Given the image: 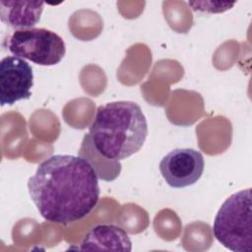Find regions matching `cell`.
<instances>
[{
    "instance_id": "cell-1",
    "label": "cell",
    "mask_w": 252,
    "mask_h": 252,
    "mask_svg": "<svg viewBox=\"0 0 252 252\" xmlns=\"http://www.w3.org/2000/svg\"><path fill=\"white\" fill-rule=\"evenodd\" d=\"M28 189L40 216L60 224L87 217L99 200L98 177L91 163L80 156L53 155L29 178Z\"/></svg>"
},
{
    "instance_id": "cell-2",
    "label": "cell",
    "mask_w": 252,
    "mask_h": 252,
    "mask_svg": "<svg viewBox=\"0 0 252 252\" xmlns=\"http://www.w3.org/2000/svg\"><path fill=\"white\" fill-rule=\"evenodd\" d=\"M88 133L103 157L121 160L136 154L144 146L148 122L138 103L112 101L97 107Z\"/></svg>"
},
{
    "instance_id": "cell-3",
    "label": "cell",
    "mask_w": 252,
    "mask_h": 252,
    "mask_svg": "<svg viewBox=\"0 0 252 252\" xmlns=\"http://www.w3.org/2000/svg\"><path fill=\"white\" fill-rule=\"evenodd\" d=\"M251 188L230 195L219 209L213 232L216 239L234 252L252 249Z\"/></svg>"
},
{
    "instance_id": "cell-4",
    "label": "cell",
    "mask_w": 252,
    "mask_h": 252,
    "mask_svg": "<svg viewBox=\"0 0 252 252\" xmlns=\"http://www.w3.org/2000/svg\"><path fill=\"white\" fill-rule=\"evenodd\" d=\"M6 47L14 56L41 66L58 64L66 53L63 38L43 28L15 31L6 40Z\"/></svg>"
},
{
    "instance_id": "cell-5",
    "label": "cell",
    "mask_w": 252,
    "mask_h": 252,
    "mask_svg": "<svg viewBox=\"0 0 252 252\" xmlns=\"http://www.w3.org/2000/svg\"><path fill=\"white\" fill-rule=\"evenodd\" d=\"M203 155L194 149H175L159 162V171L172 188H184L196 183L203 174Z\"/></svg>"
},
{
    "instance_id": "cell-6",
    "label": "cell",
    "mask_w": 252,
    "mask_h": 252,
    "mask_svg": "<svg viewBox=\"0 0 252 252\" xmlns=\"http://www.w3.org/2000/svg\"><path fill=\"white\" fill-rule=\"evenodd\" d=\"M33 86L32 66L23 58L6 56L0 62L1 106L12 105L21 99H29Z\"/></svg>"
},
{
    "instance_id": "cell-7",
    "label": "cell",
    "mask_w": 252,
    "mask_h": 252,
    "mask_svg": "<svg viewBox=\"0 0 252 252\" xmlns=\"http://www.w3.org/2000/svg\"><path fill=\"white\" fill-rule=\"evenodd\" d=\"M79 249L131 251L132 243L123 228L114 224H98L85 235Z\"/></svg>"
},
{
    "instance_id": "cell-8",
    "label": "cell",
    "mask_w": 252,
    "mask_h": 252,
    "mask_svg": "<svg viewBox=\"0 0 252 252\" xmlns=\"http://www.w3.org/2000/svg\"><path fill=\"white\" fill-rule=\"evenodd\" d=\"M40 1H0L1 21L10 28L18 30L32 29L36 25L43 11Z\"/></svg>"
},
{
    "instance_id": "cell-9",
    "label": "cell",
    "mask_w": 252,
    "mask_h": 252,
    "mask_svg": "<svg viewBox=\"0 0 252 252\" xmlns=\"http://www.w3.org/2000/svg\"><path fill=\"white\" fill-rule=\"evenodd\" d=\"M78 155L87 159L95 170L98 179L104 181H113L121 172L119 160H111L103 157L94 146L89 133H86Z\"/></svg>"
}]
</instances>
